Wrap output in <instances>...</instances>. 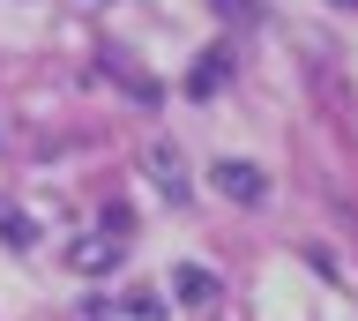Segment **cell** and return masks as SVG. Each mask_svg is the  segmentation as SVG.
<instances>
[{"mask_svg": "<svg viewBox=\"0 0 358 321\" xmlns=\"http://www.w3.org/2000/svg\"><path fill=\"white\" fill-rule=\"evenodd\" d=\"M209 180H217V187H224V194H231L239 209H262V202H268V172H262V164H246V157L209 164Z\"/></svg>", "mask_w": 358, "mask_h": 321, "instance_id": "obj_2", "label": "cell"}, {"mask_svg": "<svg viewBox=\"0 0 358 321\" xmlns=\"http://www.w3.org/2000/svg\"><path fill=\"white\" fill-rule=\"evenodd\" d=\"M142 172H150V187L164 194V202H187V194H194V180H187V157H179V142H164V135L142 150Z\"/></svg>", "mask_w": 358, "mask_h": 321, "instance_id": "obj_1", "label": "cell"}, {"mask_svg": "<svg viewBox=\"0 0 358 321\" xmlns=\"http://www.w3.org/2000/svg\"><path fill=\"white\" fill-rule=\"evenodd\" d=\"M172 292L187 299V306H217L224 284H217V269H201V262H179V269H172Z\"/></svg>", "mask_w": 358, "mask_h": 321, "instance_id": "obj_3", "label": "cell"}, {"mask_svg": "<svg viewBox=\"0 0 358 321\" xmlns=\"http://www.w3.org/2000/svg\"><path fill=\"white\" fill-rule=\"evenodd\" d=\"M217 15H224V23H254V15H262V0H217Z\"/></svg>", "mask_w": 358, "mask_h": 321, "instance_id": "obj_8", "label": "cell"}, {"mask_svg": "<svg viewBox=\"0 0 358 321\" xmlns=\"http://www.w3.org/2000/svg\"><path fill=\"white\" fill-rule=\"evenodd\" d=\"M0 239H8V247H38V217H30V209H15V202H0Z\"/></svg>", "mask_w": 358, "mask_h": 321, "instance_id": "obj_5", "label": "cell"}, {"mask_svg": "<svg viewBox=\"0 0 358 321\" xmlns=\"http://www.w3.org/2000/svg\"><path fill=\"white\" fill-rule=\"evenodd\" d=\"M224 83H231V52H201V60H194V68H187V97H217L224 90Z\"/></svg>", "mask_w": 358, "mask_h": 321, "instance_id": "obj_4", "label": "cell"}, {"mask_svg": "<svg viewBox=\"0 0 358 321\" xmlns=\"http://www.w3.org/2000/svg\"><path fill=\"white\" fill-rule=\"evenodd\" d=\"M112 262H120V247H112V239H75V269H90V276H105Z\"/></svg>", "mask_w": 358, "mask_h": 321, "instance_id": "obj_6", "label": "cell"}, {"mask_svg": "<svg viewBox=\"0 0 358 321\" xmlns=\"http://www.w3.org/2000/svg\"><path fill=\"white\" fill-rule=\"evenodd\" d=\"M120 306H127V321H164V299H157L150 284H142V292H127Z\"/></svg>", "mask_w": 358, "mask_h": 321, "instance_id": "obj_7", "label": "cell"}, {"mask_svg": "<svg viewBox=\"0 0 358 321\" xmlns=\"http://www.w3.org/2000/svg\"><path fill=\"white\" fill-rule=\"evenodd\" d=\"M336 8H358V0H336Z\"/></svg>", "mask_w": 358, "mask_h": 321, "instance_id": "obj_9", "label": "cell"}]
</instances>
